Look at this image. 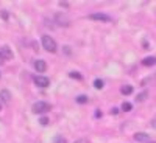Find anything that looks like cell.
I'll use <instances>...</instances> for the list:
<instances>
[{
    "instance_id": "cell-1",
    "label": "cell",
    "mask_w": 156,
    "mask_h": 143,
    "mask_svg": "<svg viewBox=\"0 0 156 143\" xmlns=\"http://www.w3.org/2000/svg\"><path fill=\"white\" fill-rule=\"evenodd\" d=\"M42 47H44L47 51H50V53H55L56 48H58L55 39H51L48 34H44V36H42Z\"/></svg>"
},
{
    "instance_id": "cell-2",
    "label": "cell",
    "mask_w": 156,
    "mask_h": 143,
    "mask_svg": "<svg viewBox=\"0 0 156 143\" xmlns=\"http://www.w3.org/2000/svg\"><path fill=\"white\" fill-rule=\"evenodd\" d=\"M31 111L34 114H45V112L50 111V104H48V103H45V101H37V103H34V104H33Z\"/></svg>"
},
{
    "instance_id": "cell-3",
    "label": "cell",
    "mask_w": 156,
    "mask_h": 143,
    "mask_svg": "<svg viewBox=\"0 0 156 143\" xmlns=\"http://www.w3.org/2000/svg\"><path fill=\"white\" fill-rule=\"evenodd\" d=\"M33 81H34V84L39 86V87H47V86L50 84V80H48L47 76H34Z\"/></svg>"
},
{
    "instance_id": "cell-4",
    "label": "cell",
    "mask_w": 156,
    "mask_h": 143,
    "mask_svg": "<svg viewBox=\"0 0 156 143\" xmlns=\"http://www.w3.org/2000/svg\"><path fill=\"white\" fill-rule=\"evenodd\" d=\"M89 19L92 20H101V22H111V17L108 14H103V12H95V14H90Z\"/></svg>"
},
{
    "instance_id": "cell-5",
    "label": "cell",
    "mask_w": 156,
    "mask_h": 143,
    "mask_svg": "<svg viewBox=\"0 0 156 143\" xmlns=\"http://www.w3.org/2000/svg\"><path fill=\"white\" fill-rule=\"evenodd\" d=\"M134 140L139 141V143H150V141H151L150 137H148L145 132H136V134H134Z\"/></svg>"
},
{
    "instance_id": "cell-6",
    "label": "cell",
    "mask_w": 156,
    "mask_h": 143,
    "mask_svg": "<svg viewBox=\"0 0 156 143\" xmlns=\"http://www.w3.org/2000/svg\"><path fill=\"white\" fill-rule=\"evenodd\" d=\"M34 69L39 72V73H44L45 70H47V64H45V61H42V59H37V61H34Z\"/></svg>"
},
{
    "instance_id": "cell-7",
    "label": "cell",
    "mask_w": 156,
    "mask_h": 143,
    "mask_svg": "<svg viewBox=\"0 0 156 143\" xmlns=\"http://www.w3.org/2000/svg\"><path fill=\"white\" fill-rule=\"evenodd\" d=\"M0 101L5 103V104H8V103L11 101V94L8 92V90H0Z\"/></svg>"
},
{
    "instance_id": "cell-8",
    "label": "cell",
    "mask_w": 156,
    "mask_h": 143,
    "mask_svg": "<svg viewBox=\"0 0 156 143\" xmlns=\"http://www.w3.org/2000/svg\"><path fill=\"white\" fill-rule=\"evenodd\" d=\"M0 53H2V56H3L5 59H11V58H12V51H11L9 47H6V45L0 47Z\"/></svg>"
},
{
    "instance_id": "cell-9",
    "label": "cell",
    "mask_w": 156,
    "mask_h": 143,
    "mask_svg": "<svg viewBox=\"0 0 156 143\" xmlns=\"http://www.w3.org/2000/svg\"><path fill=\"white\" fill-rule=\"evenodd\" d=\"M56 20H58V25H62V27H69V19L62 14H58L56 16Z\"/></svg>"
},
{
    "instance_id": "cell-10",
    "label": "cell",
    "mask_w": 156,
    "mask_h": 143,
    "mask_svg": "<svg viewBox=\"0 0 156 143\" xmlns=\"http://www.w3.org/2000/svg\"><path fill=\"white\" fill-rule=\"evenodd\" d=\"M142 64H144V66H147V67L154 66V64H156V58H154V56H148V58H145L144 61H142Z\"/></svg>"
},
{
    "instance_id": "cell-11",
    "label": "cell",
    "mask_w": 156,
    "mask_h": 143,
    "mask_svg": "<svg viewBox=\"0 0 156 143\" xmlns=\"http://www.w3.org/2000/svg\"><path fill=\"white\" fill-rule=\"evenodd\" d=\"M120 92H122L123 95H129V94H133V86H122Z\"/></svg>"
},
{
    "instance_id": "cell-12",
    "label": "cell",
    "mask_w": 156,
    "mask_h": 143,
    "mask_svg": "<svg viewBox=\"0 0 156 143\" xmlns=\"http://www.w3.org/2000/svg\"><path fill=\"white\" fill-rule=\"evenodd\" d=\"M87 100H89V98H87L86 95H78V97L75 98V101L80 103V104H84V103H87Z\"/></svg>"
},
{
    "instance_id": "cell-13",
    "label": "cell",
    "mask_w": 156,
    "mask_h": 143,
    "mask_svg": "<svg viewBox=\"0 0 156 143\" xmlns=\"http://www.w3.org/2000/svg\"><path fill=\"white\" fill-rule=\"evenodd\" d=\"M131 109H133L131 103H123V104H122V111H125V112H129Z\"/></svg>"
},
{
    "instance_id": "cell-14",
    "label": "cell",
    "mask_w": 156,
    "mask_h": 143,
    "mask_svg": "<svg viewBox=\"0 0 156 143\" xmlns=\"http://www.w3.org/2000/svg\"><path fill=\"white\" fill-rule=\"evenodd\" d=\"M147 95H148L147 92H142V94H139V95H137V98H136V100H137V101L140 103V101H144V100L147 98Z\"/></svg>"
},
{
    "instance_id": "cell-15",
    "label": "cell",
    "mask_w": 156,
    "mask_h": 143,
    "mask_svg": "<svg viewBox=\"0 0 156 143\" xmlns=\"http://www.w3.org/2000/svg\"><path fill=\"white\" fill-rule=\"evenodd\" d=\"M94 87L95 89H103V81L101 80H95L94 81Z\"/></svg>"
},
{
    "instance_id": "cell-16",
    "label": "cell",
    "mask_w": 156,
    "mask_h": 143,
    "mask_svg": "<svg viewBox=\"0 0 156 143\" xmlns=\"http://www.w3.org/2000/svg\"><path fill=\"white\" fill-rule=\"evenodd\" d=\"M69 76H70V78H76V80H81V78H83L78 72H70V73H69Z\"/></svg>"
},
{
    "instance_id": "cell-17",
    "label": "cell",
    "mask_w": 156,
    "mask_h": 143,
    "mask_svg": "<svg viewBox=\"0 0 156 143\" xmlns=\"http://www.w3.org/2000/svg\"><path fill=\"white\" fill-rule=\"evenodd\" d=\"M55 143H66V138L61 137V135H56L55 137Z\"/></svg>"
},
{
    "instance_id": "cell-18",
    "label": "cell",
    "mask_w": 156,
    "mask_h": 143,
    "mask_svg": "<svg viewBox=\"0 0 156 143\" xmlns=\"http://www.w3.org/2000/svg\"><path fill=\"white\" fill-rule=\"evenodd\" d=\"M39 123H41L42 126H47L48 124V118H47V117H42V118L39 120Z\"/></svg>"
},
{
    "instance_id": "cell-19",
    "label": "cell",
    "mask_w": 156,
    "mask_h": 143,
    "mask_svg": "<svg viewBox=\"0 0 156 143\" xmlns=\"http://www.w3.org/2000/svg\"><path fill=\"white\" fill-rule=\"evenodd\" d=\"M111 114H112V115H117V114H119V109L112 107V109H111Z\"/></svg>"
},
{
    "instance_id": "cell-20",
    "label": "cell",
    "mask_w": 156,
    "mask_h": 143,
    "mask_svg": "<svg viewBox=\"0 0 156 143\" xmlns=\"http://www.w3.org/2000/svg\"><path fill=\"white\" fill-rule=\"evenodd\" d=\"M59 6H64V8H67V6H69V3H67V2H59Z\"/></svg>"
},
{
    "instance_id": "cell-21",
    "label": "cell",
    "mask_w": 156,
    "mask_h": 143,
    "mask_svg": "<svg viewBox=\"0 0 156 143\" xmlns=\"http://www.w3.org/2000/svg\"><path fill=\"white\" fill-rule=\"evenodd\" d=\"M2 17H3V19H8V12H6V11L2 12Z\"/></svg>"
},
{
    "instance_id": "cell-22",
    "label": "cell",
    "mask_w": 156,
    "mask_h": 143,
    "mask_svg": "<svg viewBox=\"0 0 156 143\" xmlns=\"http://www.w3.org/2000/svg\"><path fill=\"white\" fill-rule=\"evenodd\" d=\"M3 59H5V58L2 56V53H0V64H2V62H3Z\"/></svg>"
},
{
    "instance_id": "cell-23",
    "label": "cell",
    "mask_w": 156,
    "mask_h": 143,
    "mask_svg": "<svg viewBox=\"0 0 156 143\" xmlns=\"http://www.w3.org/2000/svg\"><path fill=\"white\" fill-rule=\"evenodd\" d=\"M75 143H86L84 140H78V141H75Z\"/></svg>"
},
{
    "instance_id": "cell-24",
    "label": "cell",
    "mask_w": 156,
    "mask_h": 143,
    "mask_svg": "<svg viewBox=\"0 0 156 143\" xmlns=\"http://www.w3.org/2000/svg\"><path fill=\"white\" fill-rule=\"evenodd\" d=\"M150 143H156V141H150Z\"/></svg>"
}]
</instances>
